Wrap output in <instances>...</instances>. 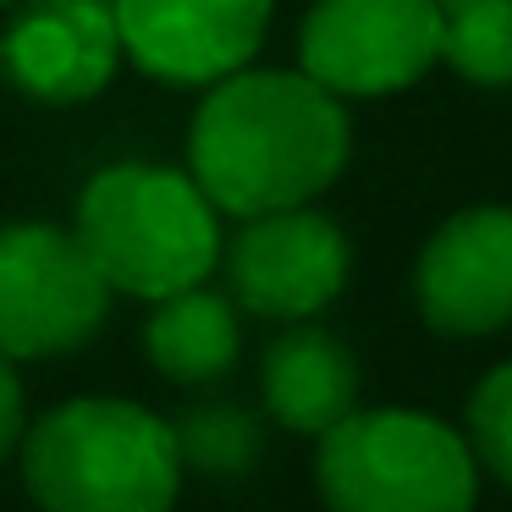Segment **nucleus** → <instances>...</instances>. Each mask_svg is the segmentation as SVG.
Masks as SVG:
<instances>
[{"label":"nucleus","instance_id":"nucleus-15","mask_svg":"<svg viewBox=\"0 0 512 512\" xmlns=\"http://www.w3.org/2000/svg\"><path fill=\"white\" fill-rule=\"evenodd\" d=\"M468 446L512 490V364H496L468 397Z\"/></svg>","mask_w":512,"mask_h":512},{"label":"nucleus","instance_id":"nucleus-17","mask_svg":"<svg viewBox=\"0 0 512 512\" xmlns=\"http://www.w3.org/2000/svg\"><path fill=\"white\" fill-rule=\"evenodd\" d=\"M441 6H468V0H441Z\"/></svg>","mask_w":512,"mask_h":512},{"label":"nucleus","instance_id":"nucleus-12","mask_svg":"<svg viewBox=\"0 0 512 512\" xmlns=\"http://www.w3.org/2000/svg\"><path fill=\"white\" fill-rule=\"evenodd\" d=\"M144 353L177 386H210V380L232 375L237 353H243V325H237V303L199 287H182L155 303L144 325Z\"/></svg>","mask_w":512,"mask_h":512},{"label":"nucleus","instance_id":"nucleus-8","mask_svg":"<svg viewBox=\"0 0 512 512\" xmlns=\"http://www.w3.org/2000/svg\"><path fill=\"white\" fill-rule=\"evenodd\" d=\"M122 56L177 89H210L254 67L276 0H111Z\"/></svg>","mask_w":512,"mask_h":512},{"label":"nucleus","instance_id":"nucleus-11","mask_svg":"<svg viewBox=\"0 0 512 512\" xmlns=\"http://www.w3.org/2000/svg\"><path fill=\"white\" fill-rule=\"evenodd\" d=\"M259 391L281 430L325 435L358 408V364L331 331L292 320L259 358Z\"/></svg>","mask_w":512,"mask_h":512},{"label":"nucleus","instance_id":"nucleus-18","mask_svg":"<svg viewBox=\"0 0 512 512\" xmlns=\"http://www.w3.org/2000/svg\"><path fill=\"white\" fill-rule=\"evenodd\" d=\"M0 6H12V0H0Z\"/></svg>","mask_w":512,"mask_h":512},{"label":"nucleus","instance_id":"nucleus-13","mask_svg":"<svg viewBox=\"0 0 512 512\" xmlns=\"http://www.w3.org/2000/svg\"><path fill=\"white\" fill-rule=\"evenodd\" d=\"M441 61L479 89H512V0L441 6Z\"/></svg>","mask_w":512,"mask_h":512},{"label":"nucleus","instance_id":"nucleus-2","mask_svg":"<svg viewBox=\"0 0 512 512\" xmlns=\"http://www.w3.org/2000/svg\"><path fill=\"white\" fill-rule=\"evenodd\" d=\"M72 237L111 292L160 303L199 287L221 265V210L204 199L193 171L122 160L83 182Z\"/></svg>","mask_w":512,"mask_h":512},{"label":"nucleus","instance_id":"nucleus-16","mask_svg":"<svg viewBox=\"0 0 512 512\" xmlns=\"http://www.w3.org/2000/svg\"><path fill=\"white\" fill-rule=\"evenodd\" d=\"M28 430V402H23V380H17L12 358L0 353V457H12L23 446Z\"/></svg>","mask_w":512,"mask_h":512},{"label":"nucleus","instance_id":"nucleus-14","mask_svg":"<svg viewBox=\"0 0 512 512\" xmlns=\"http://www.w3.org/2000/svg\"><path fill=\"white\" fill-rule=\"evenodd\" d=\"M171 430H177L182 468L232 479L259 463V419L237 402H193Z\"/></svg>","mask_w":512,"mask_h":512},{"label":"nucleus","instance_id":"nucleus-5","mask_svg":"<svg viewBox=\"0 0 512 512\" xmlns=\"http://www.w3.org/2000/svg\"><path fill=\"white\" fill-rule=\"evenodd\" d=\"M111 287L67 226H0V353L56 358L100 336Z\"/></svg>","mask_w":512,"mask_h":512},{"label":"nucleus","instance_id":"nucleus-3","mask_svg":"<svg viewBox=\"0 0 512 512\" xmlns=\"http://www.w3.org/2000/svg\"><path fill=\"white\" fill-rule=\"evenodd\" d=\"M39 512H171L182 452L171 419L127 397H72L23 430Z\"/></svg>","mask_w":512,"mask_h":512},{"label":"nucleus","instance_id":"nucleus-10","mask_svg":"<svg viewBox=\"0 0 512 512\" xmlns=\"http://www.w3.org/2000/svg\"><path fill=\"white\" fill-rule=\"evenodd\" d=\"M122 67L111 0H23L0 28V72L39 105H83Z\"/></svg>","mask_w":512,"mask_h":512},{"label":"nucleus","instance_id":"nucleus-9","mask_svg":"<svg viewBox=\"0 0 512 512\" xmlns=\"http://www.w3.org/2000/svg\"><path fill=\"white\" fill-rule=\"evenodd\" d=\"M413 298L430 331L496 336L512 325V210L474 204L441 221L413 265Z\"/></svg>","mask_w":512,"mask_h":512},{"label":"nucleus","instance_id":"nucleus-4","mask_svg":"<svg viewBox=\"0 0 512 512\" xmlns=\"http://www.w3.org/2000/svg\"><path fill=\"white\" fill-rule=\"evenodd\" d=\"M314 485L331 512H474L479 457L419 408H353L320 435Z\"/></svg>","mask_w":512,"mask_h":512},{"label":"nucleus","instance_id":"nucleus-6","mask_svg":"<svg viewBox=\"0 0 512 512\" xmlns=\"http://www.w3.org/2000/svg\"><path fill=\"white\" fill-rule=\"evenodd\" d=\"M441 0H314L298 28V72L336 100L413 89L441 61Z\"/></svg>","mask_w":512,"mask_h":512},{"label":"nucleus","instance_id":"nucleus-7","mask_svg":"<svg viewBox=\"0 0 512 512\" xmlns=\"http://www.w3.org/2000/svg\"><path fill=\"white\" fill-rule=\"evenodd\" d=\"M353 248L347 232L314 204L248 215L226 243V287L259 320H314L347 287Z\"/></svg>","mask_w":512,"mask_h":512},{"label":"nucleus","instance_id":"nucleus-1","mask_svg":"<svg viewBox=\"0 0 512 512\" xmlns=\"http://www.w3.org/2000/svg\"><path fill=\"white\" fill-rule=\"evenodd\" d=\"M353 155L342 100L309 72L243 67L210 83L188 122V171L232 221L314 204Z\"/></svg>","mask_w":512,"mask_h":512}]
</instances>
